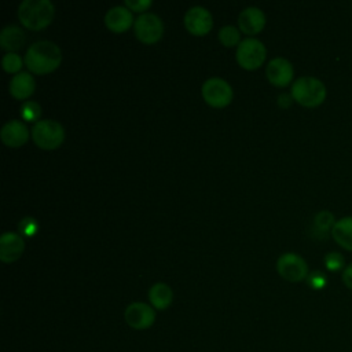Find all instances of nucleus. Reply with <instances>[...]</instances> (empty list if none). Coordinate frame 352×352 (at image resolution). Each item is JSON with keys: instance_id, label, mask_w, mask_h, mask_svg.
<instances>
[{"instance_id": "nucleus-14", "label": "nucleus", "mask_w": 352, "mask_h": 352, "mask_svg": "<svg viewBox=\"0 0 352 352\" xmlns=\"http://www.w3.org/2000/svg\"><path fill=\"white\" fill-rule=\"evenodd\" d=\"M1 142L8 147L23 146L29 139V129L25 122L19 120H10L1 126Z\"/></svg>"}, {"instance_id": "nucleus-9", "label": "nucleus", "mask_w": 352, "mask_h": 352, "mask_svg": "<svg viewBox=\"0 0 352 352\" xmlns=\"http://www.w3.org/2000/svg\"><path fill=\"white\" fill-rule=\"evenodd\" d=\"M184 26L194 36H205L213 26L212 14L202 6H194L184 14Z\"/></svg>"}, {"instance_id": "nucleus-10", "label": "nucleus", "mask_w": 352, "mask_h": 352, "mask_svg": "<svg viewBox=\"0 0 352 352\" xmlns=\"http://www.w3.org/2000/svg\"><path fill=\"white\" fill-rule=\"evenodd\" d=\"M124 316L128 326L136 330L148 329L155 322L154 309L148 304L139 302V301L129 304L124 312Z\"/></svg>"}, {"instance_id": "nucleus-4", "label": "nucleus", "mask_w": 352, "mask_h": 352, "mask_svg": "<svg viewBox=\"0 0 352 352\" xmlns=\"http://www.w3.org/2000/svg\"><path fill=\"white\" fill-rule=\"evenodd\" d=\"M32 138L38 147L44 150H54L63 143L65 128L55 120L44 118L33 124Z\"/></svg>"}, {"instance_id": "nucleus-23", "label": "nucleus", "mask_w": 352, "mask_h": 352, "mask_svg": "<svg viewBox=\"0 0 352 352\" xmlns=\"http://www.w3.org/2000/svg\"><path fill=\"white\" fill-rule=\"evenodd\" d=\"M1 66L7 73H19L22 67V58L16 52H7L1 59Z\"/></svg>"}, {"instance_id": "nucleus-5", "label": "nucleus", "mask_w": 352, "mask_h": 352, "mask_svg": "<svg viewBox=\"0 0 352 352\" xmlns=\"http://www.w3.org/2000/svg\"><path fill=\"white\" fill-rule=\"evenodd\" d=\"M267 56L265 45L254 37L243 38L236 48V60L246 70L258 69Z\"/></svg>"}, {"instance_id": "nucleus-27", "label": "nucleus", "mask_w": 352, "mask_h": 352, "mask_svg": "<svg viewBox=\"0 0 352 352\" xmlns=\"http://www.w3.org/2000/svg\"><path fill=\"white\" fill-rule=\"evenodd\" d=\"M150 6H151V0H125V7L136 12L146 11Z\"/></svg>"}, {"instance_id": "nucleus-7", "label": "nucleus", "mask_w": 352, "mask_h": 352, "mask_svg": "<svg viewBox=\"0 0 352 352\" xmlns=\"http://www.w3.org/2000/svg\"><path fill=\"white\" fill-rule=\"evenodd\" d=\"M133 29L136 37L144 44H154L164 34L162 19L154 12L140 14L133 22Z\"/></svg>"}, {"instance_id": "nucleus-20", "label": "nucleus", "mask_w": 352, "mask_h": 352, "mask_svg": "<svg viewBox=\"0 0 352 352\" xmlns=\"http://www.w3.org/2000/svg\"><path fill=\"white\" fill-rule=\"evenodd\" d=\"M19 113L23 121L36 124L37 121H40L38 118L41 116V106L34 100H25L19 109Z\"/></svg>"}, {"instance_id": "nucleus-25", "label": "nucleus", "mask_w": 352, "mask_h": 352, "mask_svg": "<svg viewBox=\"0 0 352 352\" xmlns=\"http://www.w3.org/2000/svg\"><path fill=\"white\" fill-rule=\"evenodd\" d=\"M324 265L329 271H340L346 267L344 256L338 252H330L324 256Z\"/></svg>"}, {"instance_id": "nucleus-28", "label": "nucleus", "mask_w": 352, "mask_h": 352, "mask_svg": "<svg viewBox=\"0 0 352 352\" xmlns=\"http://www.w3.org/2000/svg\"><path fill=\"white\" fill-rule=\"evenodd\" d=\"M341 278H342L344 285H345L348 289L352 290V263L348 264V265L344 268Z\"/></svg>"}, {"instance_id": "nucleus-3", "label": "nucleus", "mask_w": 352, "mask_h": 352, "mask_svg": "<svg viewBox=\"0 0 352 352\" xmlns=\"http://www.w3.org/2000/svg\"><path fill=\"white\" fill-rule=\"evenodd\" d=\"M290 94L293 100L301 106L316 107L324 102L327 91L326 85L319 78L312 76H302L293 82Z\"/></svg>"}, {"instance_id": "nucleus-26", "label": "nucleus", "mask_w": 352, "mask_h": 352, "mask_svg": "<svg viewBox=\"0 0 352 352\" xmlns=\"http://www.w3.org/2000/svg\"><path fill=\"white\" fill-rule=\"evenodd\" d=\"M307 283L309 287L315 289V290H320L326 286L327 283V279H326V275L320 271H314L311 274H308L307 276Z\"/></svg>"}, {"instance_id": "nucleus-18", "label": "nucleus", "mask_w": 352, "mask_h": 352, "mask_svg": "<svg viewBox=\"0 0 352 352\" xmlns=\"http://www.w3.org/2000/svg\"><path fill=\"white\" fill-rule=\"evenodd\" d=\"M331 236L342 249L352 252V216L341 217L331 228Z\"/></svg>"}, {"instance_id": "nucleus-16", "label": "nucleus", "mask_w": 352, "mask_h": 352, "mask_svg": "<svg viewBox=\"0 0 352 352\" xmlns=\"http://www.w3.org/2000/svg\"><path fill=\"white\" fill-rule=\"evenodd\" d=\"M36 88V81L29 72L16 73L10 81V94L15 99H28Z\"/></svg>"}, {"instance_id": "nucleus-29", "label": "nucleus", "mask_w": 352, "mask_h": 352, "mask_svg": "<svg viewBox=\"0 0 352 352\" xmlns=\"http://www.w3.org/2000/svg\"><path fill=\"white\" fill-rule=\"evenodd\" d=\"M292 102H293V96H292V94H286V92H283V94H280V95L278 96V104H279L282 109L289 107V106L292 104Z\"/></svg>"}, {"instance_id": "nucleus-24", "label": "nucleus", "mask_w": 352, "mask_h": 352, "mask_svg": "<svg viewBox=\"0 0 352 352\" xmlns=\"http://www.w3.org/2000/svg\"><path fill=\"white\" fill-rule=\"evenodd\" d=\"M18 230L21 232V235H25V236H33L37 234L38 231V223L34 217L32 216H26L23 219L19 220L18 223Z\"/></svg>"}, {"instance_id": "nucleus-22", "label": "nucleus", "mask_w": 352, "mask_h": 352, "mask_svg": "<svg viewBox=\"0 0 352 352\" xmlns=\"http://www.w3.org/2000/svg\"><path fill=\"white\" fill-rule=\"evenodd\" d=\"M336 221L337 220H334L333 213L329 210H320L314 217V224L320 232H329V231L331 232V228L336 224Z\"/></svg>"}, {"instance_id": "nucleus-13", "label": "nucleus", "mask_w": 352, "mask_h": 352, "mask_svg": "<svg viewBox=\"0 0 352 352\" xmlns=\"http://www.w3.org/2000/svg\"><path fill=\"white\" fill-rule=\"evenodd\" d=\"M238 25L245 34H257L265 26V15L258 7L250 6L243 8L238 15Z\"/></svg>"}, {"instance_id": "nucleus-6", "label": "nucleus", "mask_w": 352, "mask_h": 352, "mask_svg": "<svg viewBox=\"0 0 352 352\" xmlns=\"http://www.w3.org/2000/svg\"><path fill=\"white\" fill-rule=\"evenodd\" d=\"M278 274L289 282H301L308 276V264L297 253H282L276 260Z\"/></svg>"}, {"instance_id": "nucleus-1", "label": "nucleus", "mask_w": 352, "mask_h": 352, "mask_svg": "<svg viewBox=\"0 0 352 352\" xmlns=\"http://www.w3.org/2000/svg\"><path fill=\"white\" fill-rule=\"evenodd\" d=\"M62 60L60 48L50 40L33 43L23 58L26 67L36 74H47L58 69Z\"/></svg>"}, {"instance_id": "nucleus-17", "label": "nucleus", "mask_w": 352, "mask_h": 352, "mask_svg": "<svg viewBox=\"0 0 352 352\" xmlns=\"http://www.w3.org/2000/svg\"><path fill=\"white\" fill-rule=\"evenodd\" d=\"M25 32L16 25H7L0 32V47L8 52H15L25 44Z\"/></svg>"}, {"instance_id": "nucleus-11", "label": "nucleus", "mask_w": 352, "mask_h": 352, "mask_svg": "<svg viewBox=\"0 0 352 352\" xmlns=\"http://www.w3.org/2000/svg\"><path fill=\"white\" fill-rule=\"evenodd\" d=\"M265 76L268 81L275 87H286L292 82L294 76L293 65L282 56L271 59L265 67Z\"/></svg>"}, {"instance_id": "nucleus-19", "label": "nucleus", "mask_w": 352, "mask_h": 352, "mask_svg": "<svg viewBox=\"0 0 352 352\" xmlns=\"http://www.w3.org/2000/svg\"><path fill=\"white\" fill-rule=\"evenodd\" d=\"M148 300L155 309L162 311V309H166L172 304L173 292L166 283L158 282L150 287Z\"/></svg>"}, {"instance_id": "nucleus-15", "label": "nucleus", "mask_w": 352, "mask_h": 352, "mask_svg": "<svg viewBox=\"0 0 352 352\" xmlns=\"http://www.w3.org/2000/svg\"><path fill=\"white\" fill-rule=\"evenodd\" d=\"M132 11L125 6H114L107 10L104 15V23L109 30L114 33H122L132 26Z\"/></svg>"}, {"instance_id": "nucleus-2", "label": "nucleus", "mask_w": 352, "mask_h": 352, "mask_svg": "<svg viewBox=\"0 0 352 352\" xmlns=\"http://www.w3.org/2000/svg\"><path fill=\"white\" fill-rule=\"evenodd\" d=\"M55 16V6L50 0H23L18 6V18L30 30L47 28Z\"/></svg>"}, {"instance_id": "nucleus-21", "label": "nucleus", "mask_w": 352, "mask_h": 352, "mask_svg": "<svg viewBox=\"0 0 352 352\" xmlns=\"http://www.w3.org/2000/svg\"><path fill=\"white\" fill-rule=\"evenodd\" d=\"M219 40L226 47H232L235 44L241 43V33L239 30L232 25H224L219 30Z\"/></svg>"}, {"instance_id": "nucleus-8", "label": "nucleus", "mask_w": 352, "mask_h": 352, "mask_svg": "<svg viewBox=\"0 0 352 352\" xmlns=\"http://www.w3.org/2000/svg\"><path fill=\"white\" fill-rule=\"evenodd\" d=\"M201 92L205 102L213 107H224L230 104L234 95L231 85L220 77H210L205 80Z\"/></svg>"}, {"instance_id": "nucleus-12", "label": "nucleus", "mask_w": 352, "mask_h": 352, "mask_svg": "<svg viewBox=\"0 0 352 352\" xmlns=\"http://www.w3.org/2000/svg\"><path fill=\"white\" fill-rule=\"evenodd\" d=\"M25 250L23 236L18 232L6 231L0 236V260L4 263H14Z\"/></svg>"}]
</instances>
